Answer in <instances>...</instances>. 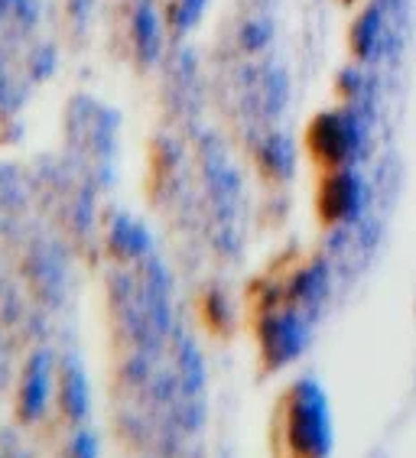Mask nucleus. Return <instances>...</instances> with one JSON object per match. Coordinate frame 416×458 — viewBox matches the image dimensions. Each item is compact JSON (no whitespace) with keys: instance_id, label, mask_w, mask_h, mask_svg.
Here are the masks:
<instances>
[{"instance_id":"obj_1","label":"nucleus","mask_w":416,"mask_h":458,"mask_svg":"<svg viewBox=\"0 0 416 458\" xmlns=\"http://www.w3.org/2000/svg\"><path fill=\"white\" fill-rule=\"evenodd\" d=\"M276 458H328L332 452V416L322 387L302 377L284 390L274 410Z\"/></svg>"},{"instance_id":"obj_2","label":"nucleus","mask_w":416,"mask_h":458,"mask_svg":"<svg viewBox=\"0 0 416 458\" xmlns=\"http://www.w3.org/2000/svg\"><path fill=\"white\" fill-rule=\"evenodd\" d=\"M302 147L322 173L345 169L364 150V127L352 111H322L310 121Z\"/></svg>"},{"instance_id":"obj_3","label":"nucleus","mask_w":416,"mask_h":458,"mask_svg":"<svg viewBox=\"0 0 416 458\" xmlns=\"http://www.w3.org/2000/svg\"><path fill=\"white\" fill-rule=\"evenodd\" d=\"M254 338L264 370H280L302 354L310 342V326L300 309L284 306V302L260 306L254 312Z\"/></svg>"},{"instance_id":"obj_4","label":"nucleus","mask_w":416,"mask_h":458,"mask_svg":"<svg viewBox=\"0 0 416 458\" xmlns=\"http://www.w3.org/2000/svg\"><path fill=\"white\" fill-rule=\"evenodd\" d=\"M364 208V182L352 169H328L322 173L319 189H316V215L326 228L345 225L358 218Z\"/></svg>"},{"instance_id":"obj_5","label":"nucleus","mask_w":416,"mask_h":458,"mask_svg":"<svg viewBox=\"0 0 416 458\" xmlns=\"http://www.w3.org/2000/svg\"><path fill=\"white\" fill-rule=\"evenodd\" d=\"M49 361L46 354H33L23 368V380H20V416L33 420L43 413L46 397H49Z\"/></svg>"},{"instance_id":"obj_6","label":"nucleus","mask_w":416,"mask_h":458,"mask_svg":"<svg viewBox=\"0 0 416 458\" xmlns=\"http://www.w3.org/2000/svg\"><path fill=\"white\" fill-rule=\"evenodd\" d=\"M293 166H296V150H293V143L286 140L284 133H270V137L257 147V169H260L270 182L290 179Z\"/></svg>"},{"instance_id":"obj_7","label":"nucleus","mask_w":416,"mask_h":458,"mask_svg":"<svg viewBox=\"0 0 416 458\" xmlns=\"http://www.w3.org/2000/svg\"><path fill=\"white\" fill-rule=\"evenodd\" d=\"M381 30H384V20L378 7H368L364 13H358V20L352 23V33H348L352 53L358 59H371L378 53V46H381Z\"/></svg>"},{"instance_id":"obj_8","label":"nucleus","mask_w":416,"mask_h":458,"mask_svg":"<svg viewBox=\"0 0 416 458\" xmlns=\"http://www.w3.org/2000/svg\"><path fill=\"white\" fill-rule=\"evenodd\" d=\"M131 39H133V49H137V55H140L143 62L157 59V53H160V20H157V10L143 4V7L133 13Z\"/></svg>"},{"instance_id":"obj_9","label":"nucleus","mask_w":416,"mask_h":458,"mask_svg":"<svg viewBox=\"0 0 416 458\" xmlns=\"http://www.w3.org/2000/svg\"><path fill=\"white\" fill-rule=\"evenodd\" d=\"M202 10H205V0H169V7H166V20H169V27L176 30H189L195 23V20L202 17Z\"/></svg>"},{"instance_id":"obj_10","label":"nucleus","mask_w":416,"mask_h":458,"mask_svg":"<svg viewBox=\"0 0 416 458\" xmlns=\"http://www.w3.org/2000/svg\"><path fill=\"white\" fill-rule=\"evenodd\" d=\"M205 306H212V318H205L212 328H222L218 322H228V318H231L228 302L222 300V293H208V296H205Z\"/></svg>"},{"instance_id":"obj_11","label":"nucleus","mask_w":416,"mask_h":458,"mask_svg":"<svg viewBox=\"0 0 416 458\" xmlns=\"http://www.w3.org/2000/svg\"><path fill=\"white\" fill-rule=\"evenodd\" d=\"M267 36H270L267 23H250V27L244 30V46H248V49H260V46L267 43Z\"/></svg>"}]
</instances>
